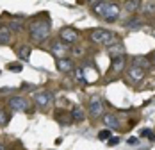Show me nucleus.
<instances>
[{
  "label": "nucleus",
  "instance_id": "nucleus-1",
  "mask_svg": "<svg viewBox=\"0 0 155 150\" xmlns=\"http://www.w3.org/2000/svg\"><path fill=\"white\" fill-rule=\"evenodd\" d=\"M29 34H31L32 41H45L50 36V22L47 18L41 20V18H36L32 20L31 25H29Z\"/></svg>",
  "mask_w": 155,
  "mask_h": 150
},
{
  "label": "nucleus",
  "instance_id": "nucleus-2",
  "mask_svg": "<svg viewBox=\"0 0 155 150\" xmlns=\"http://www.w3.org/2000/svg\"><path fill=\"white\" fill-rule=\"evenodd\" d=\"M94 15L104 18L105 22H114L120 16V7L116 4L107 2V0H100L98 4H94Z\"/></svg>",
  "mask_w": 155,
  "mask_h": 150
},
{
  "label": "nucleus",
  "instance_id": "nucleus-3",
  "mask_svg": "<svg viewBox=\"0 0 155 150\" xmlns=\"http://www.w3.org/2000/svg\"><path fill=\"white\" fill-rule=\"evenodd\" d=\"M89 38H91L93 43H98V45H104V46H112V45H116V43H120L118 36L112 34L107 29H94Z\"/></svg>",
  "mask_w": 155,
  "mask_h": 150
},
{
  "label": "nucleus",
  "instance_id": "nucleus-4",
  "mask_svg": "<svg viewBox=\"0 0 155 150\" xmlns=\"http://www.w3.org/2000/svg\"><path fill=\"white\" fill-rule=\"evenodd\" d=\"M59 38H61L62 43H66V45H75L78 41V32L75 29H71V27H64L59 32Z\"/></svg>",
  "mask_w": 155,
  "mask_h": 150
},
{
  "label": "nucleus",
  "instance_id": "nucleus-5",
  "mask_svg": "<svg viewBox=\"0 0 155 150\" xmlns=\"http://www.w3.org/2000/svg\"><path fill=\"white\" fill-rule=\"evenodd\" d=\"M34 104L36 107H39V109H43V107H47L50 104V100H52V93H48V91H38V93H34Z\"/></svg>",
  "mask_w": 155,
  "mask_h": 150
},
{
  "label": "nucleus",
  "instance_id": "nucleus-6",
  "mask_svg": "<svg viewBox=\"0 0 155 150\" xmlns=\"http://www.w3.org/2000/svg\"><path fill=\"white\" fill-rule=\"evenodd\" d=\"M9 107H11L13 111L23 113V111H27V109H29V104H27V100H25V98H21V97H13V98L9 100Z\"/></svg>",
  "mask_w": 155,
  "mask_h": 150
},
{
  "label": "nucleus",
  "instance_id": "nucleus-7",
  "mask_svg": "<svg viewBox=\"0 0 155 150\" xmlns=\"http://www.w3.org/2000/svg\"><path fill=\"white\" fill-rule=\"evenodd\" d=\"M89 114H91V118L104 116V102L100 98H93L91 100V104H89Z\"/></svg>",
  "mask_w": 155,
  "mask_h": 150
},
{
  "label": "nucleus",
  "instance_id": "nucleus-8",
  "mask_svg": "<svg viewBox=\"0 0 155 150\" xmlns=\"http://www.w3.org/2000/svg\"><path fill=\"white\" fill-rule=\"evenodd\" d=\"M52 54H54L57 59H64V57H66V54H68V45H66V43H62L61 39H59V41H55V43L52 45Z\"/></svg>",
  "mask_w": 155,
  "mask_h": 150
},
{
  "label": "nucleus",
  "instance_id": "nucleus-9",
  "mask_svg": "<svg viewBox=\"0 0 155 150\" xmlns=\"http://www.w3.org/2000/svg\"><path fill=\"white\" fill-rule=\"evenodd\" d=\"M57 70L62 72V73H70V72H73L75 68H73V61L68 59V57H64V59H57Z\"/></svg>",
  "mask_w": 155,
  "mask_h": 150
},
{
  "label": "nucleus",
  "instance_id": "nucleus-10",
  "mask_svg": "<svg viewBox=\"0 0 155 150\" xmlns=\"http://www.w3.org/2000/svg\"><path fill=\"white\" fill-rule=\"evenodd\" d=\"M11 39H13V32H11V29L5 27V25H2V27H0V45H9Z\"/></svg>",
  "mask_w": 155,
  "mask_h": 150
},
{
  "label": "nucleus",
  "instance_id": "nucleus-11",
  "mask_svg": "<svg viewBox=\"0 0 155 150\" xmlns=\"http://www.w3.org/2000/svg\"><path fill=\"white\" fill-rule=\"evenodd\" d=\"M125 46L123 43H116V45L109 46V56L112 57V59H116V57H121V56H125Z\"/></svg>",
  "mask_w": 155,
  "mask_h": 150
},
{
  "label": "nucleus",
  "instance_id": "nucleus-12",
  "mask_svg": "<svg viewBox=\"0 0 155 150\" xmlns=\"http://www.w3.org/2000/svg\"><path fill=\"white\" fill-rule=\"evenodd\" d=\"M127 73H128V77H130L132 80H136V82H139V80L144 79V70H141V68H137V66H130Z\"/></svg>",
  "mask_w": 155,
  "mask_h": 150
},
{
  "label": "nucleus",
  "instance_id": "nucleus-13",
  "mask_svg": "<svg viewBox=\"0 0 155 150\" xmlns=\"http://www.w3.org/2000/svg\"><path fill=\"white\" fill-rule=\"evenodd\" d=\"M102 121H104V125H105L107 129H118V127H120V125H118V118H116L114 114H110V113L104 114V116H102Z\"/></svg>",
  "mask_w": 155,
  "mask_h": 150
},
{
  "label": "nucleus",
  "instance_id": "nucleus-14",
  "mask_svg": "<svg viewBox=\"0 0 155 150\" xmlns=\"http://www.w3.org/2000/svg\"><path fill=\"white\" fill-rule=\"evenodd\" d=\"M123 68H125V56L112 59V64H110V73H120Z\"/></svg>",
  "mask_w": 155,
  "mask_h": 150
},
{
  "label": "nucleus",
  "instance_id": "nucleus-15",
  "mask_svg": "<svg viewBox=\"0 0 155 150\" xmlns=\"http://www.w3.org/2000/svg\"><path fill=\"white\" fill-rule=\"evenodd\" d=\"M141 4H143V0H125V9L128 13H136L141 9Z\"/></svg>",
  "mask_w": 155,
  "mask_h": 150
},
{
  "label": "nucleus",
  "instance_id": "nucleus-16",
  "mask_svg": "<svg viewBox=\"0 0 155 150\" xmlns=\"http://www.w3.org/2000/svg\"><path fill=\"white\" fill-rule=\"evenodd\" d=\"M73 77H75V80L80 82V84H86V82H87V77H86V72H84L82 66H77V68L73 70Z\"/></svg>",
  "mask_w": 155,
  "mask_h": 150
},
{
  "label": "nucleus",
  "instance_id": "nucleus-17",
  "mask_svg": "<svg viewBox=\"0 0 155 150\" xmlns=\"http://www.w3.org/2000/svg\"><path fill=\"white\" fill-rule=\"evenodd\" d=\"M132 66H137V68H141V70H144V68H148V66H150V61L146 59V57L136 56V57L132 59Z\"/></svg>",
  "mask_w": 155,
  "mask_h": 150
},
{
  "label": "nucleus",
  "instance_id": "nucleus-18",
  "mask_svg": "<svg viewBox=\"0 0 155 150\" xmlns=\"http://www.w3.org/2000/svg\"><path fill=\"white\" fill-rule=\"evenodd\" d=\"M18 57H20V59H23V61L29 59V57H31V46H27V45L20 46V48H18Z\"/></svg>",
  "mask_w": 155,
  "mask_h": 150
},
{
  "label": "nucleus",
  "instance_id": "nucleus-19",
  "mask_svg": "<svg viewBox=\"0 0 155 150\" xmlns=\"http://www.w3.org/2000/svg\"><path fill=\"white\" fill-rule=\"evenodd\" d=\"M71 120L73 121H82L84 120V111L80 107H73L71 109Z\"/></svg>",
  "mask_w": 155,
  "mask_h": 150
},
{
  "label": "nucleus",
  "instance_id": "nucleus-20",
  "mask_svg": "<svg viewBox=\"0 0 155 150\" xmlns=\"http://www.w3.org/2000/svg\"><path fill=\"white\" fill-rule=\"evenodd\" d=\"M125 27H127V29H130V30L139 29V27H141V20H139V18H132V20H128V22L125 23Z\"/></svg>",
  "mask_w": 155,
  "mask_h": 150
},
{
  "label": "nucleus",
  "instance_id": "nucleus-21",
  "mask_svg": "<svg viewBox=\"0 0 155 150\" xmlns=\"http://www.w3.org/2000/svg\"><path fill=\"white\" fill-rule=\"evenodd\" d=\"M143 13L144 15H155V2H148L146 5H144V9H143Z\"/></svg>",
  "mask_w": 155,
  "mask_h": 150
},
{
  "label": "nucleus",
  "instance_id": "nucleus-22",
  "mask_svg": "<svg viewBox=\"0 0 155 150\" xmlns=\"http://www.w3.org/2000/svg\"><path fill=\"white\" fill-rule=\"evenodd\" d=\"M7 68H9V72H15V73H20V72L23 70V66H21L20 63H11Z\"/></svg>",
  "mask_w": 155,
  "mask_h": 150
},
{
  "label": "nucleus",
  "instance_id": "nucleus-23",
  "mask_svg": "<svg viewBox=\"0 0 155 150\" xmlns=\"http://www.w3.org/2000/svg\"><path fill=\"white\" fill-rule=\"evenodd\" d=\"M141 136H143V138H148L150 141H153V139H155L153 131H150V129H143V131H141Z\"/></svg>",
  "mask_w": 155,
  "mask_h": 150
},
{
  "label": "nucleus",
  "instance_id": "nucleus-24",
  "mask_svg": "<svg viewBox=\"0 0 155 150\" xmlns=\"http://www.w3.org/2000/svg\"><path fill=\"white\" fill-rule=\"evenodd\" d=\"M7 123H9V114L4 109H0V125H7Z\"/></svg>",
  "mask_w": 155,
  "mask_h": 150
},
{
  "label": "nucleus",
  "instance_id": "nucleus-25",
  "mask_svg": "<svg viewBox=\"0 0 155 150\" xmlns=\"http://www.w3.org/2000/svg\"><path fill=\"white\" fill-rule=\"evenodd\" d=\"M9 29H11V30H16V32H18V30H21V29H23V23H21L20 20H15V22H11Z\"/></svg>",
  "mask_w": 155,
  "mask_h": 150
},
{
  "label": "nucleus",
  "instance_id": "nucleus-26",
  "mask_svg": "<svg viewBox=\"0 0 155 150\" xmlns=\"http://www.w3.org/2000/svg\"><path fill=\"white\" fill-rule=\"evenodd\" d=\"M109 138H110V131H100V132H98V139H102V141H107Z\"/></svg>",
  "mask_w": 155,
  "mask_h": 150
},
{
  "label": "nucleus",
  "instance_id": "nucleus-27",
  "mask_svg": "<svg viewBox=\"0 0 155 150\" xmlns=\"http://www.w3.org/2000/svg\"><path fill=\"white\" fill-rule=\"evenodd\" d=\"M118 143H120L118 138H114V139H107V145H118Z\"/></svg>",
  "mask_w": 155,
  "mask_h": 150
},
{
  "label": "nucleus",
  "instance_id": "nucleus-28",
  "mask_svg": "<svg viewBox=\"0 0 155 150\" xmlns=\"http://www.w3.org/2000/svg\"><path fill=\"white\" fill-rule=\"evenodd\" d=\"M73 54H75V56H82V48H80V46H75V48H73Z\"/></svg>",
  "mask_w": 155,
  "mask_h": 150
},
{
  "label": "nucleus",
  "instance_id": "nucleus-29",
  "mask_svg": "<svg viewBox=\"0 0 155 150\" xmlns=\"http://www.w3.org/2000/svg\"><path fill=\"white\" fill-rule=\"evenodd\" d=\"M128 143H130V145H136V143H137V138H130Z\"/></svg>",
  "mask_w": 155,
  "mask_h": 150
},
{
  "label": "nucleus",
  "instance_id": "nucleus-30",
  "mask_svg": "<svg viewBox=\"0 0 155 150\" xmlns=\"http://www.w3.org/2000/svg\"><path fill=\"white\" fill-rule=\"evenodd\" d=\"M0 150H7V148H5V147H4V145H0Z\"/></svg>",
  "mask_w": 155,
  "mask_h": 150
}]
</instances>
